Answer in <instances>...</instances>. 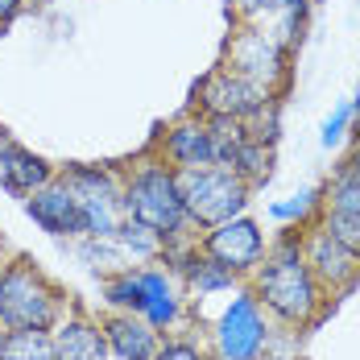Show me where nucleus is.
I'll return each instance as SVG.
<instances>
[{
  "instance_id": "obj_13",
  "label": "nucleus",
  "mask_w": 360,
  "mask_h": 360,
  "mask_svg": "<svg viewBox=\"0 0 360 360\" xmlns=\"http://www.w3.org/2000/svg\"><path fill=\"white\" fill-rule=\"evenodd\" d=\"M21 207H25V216L34 219L46 236H54V240H79V236H87L79 199H75V191L58 179V174L46 182V186H37L34 195H25Z\"/></svg>"
},
{
  "instance_id": "obj_3",
  "label": "nucleus",
  "mask_w": 360,
  "mask_h": 360,
  "mask_svg": "<svg viewBox=\"0 0 360 360\" xmlns=\"http://www.w3.org/2000/svg\"><path fill=\"white\" fill-rule=\"evenodd\" d=\"M67 315V294L58 282H50V274L30 261V257H13L0 269V327L21 331V327H50Z\"/></svg>"
},
{
  "instance_id": "obj_12",
  "label": "nucleus",
  "mask_w": 360,
  "mask_h": 360,
  "mask_svg": "<svg viewBox=\"0 0 360 360\" xmlns=\"http://www.w3.org/2000/svg\"><path fill=\"white\" fill-rule=\"evenodd\" d=\"M153 153H158L166 166H174L179 174H182V170L216 166V137H212V120L186 108L182 116H174V120L158 133Z\"/></svg>"
},
{
  "instance_id": "obj_16",
  "label": "nucleus",
  "mask_w": 360,
  "mask_h": 360,
  "mask_svg": "<svg viewBox=\"0 0 360 360\" xmlns=\"http://www.w3.org/2000/svg\"><path fill=\"white\" fill-rule=\"evenodd\" d=\"M54 174H58V166H54L50 158L34 153L30 145H21L4 124H0V186H4L13 199L34 195L37 186H46Z\"/></svg>"
},
{
  "instance_id": "obj_25",
  "label": "nucleus",
  "mask_w": 360,
  "mask_h": 360,
  "mask_svg": "<svg viewBox=\"0 0 360 360\" xmlns=\"http://www.w3.org/2000/svg\"><path fill=\"white\" fill-rule=\"evenodd\" d=\"M348 137H352V100H344V104L331 108V116L319 129V145L323 149H340V145H348Z\"/></svg>"
},
{
  "instance_id": "obj_11",
  "label": "nucleus",
  "mask_w": 360,
  "mask_h": 360,
  "mask_svg": "<svg viewBox=\"0 0 360 360\" xmlns=\"http://www.w3.org/2000/svg\"><path fill=\"white\" fill-rule=\"evenodd\" d=\"M137 282H141V315L145 323H153L162 335L186 327L191 319V298L182 290L179 274L166 265V261H149V265H137Z\"/></svg>"
},
{
  "instance_id": "obj_19",
  "label": "nucleus",
  "mask_w": 360,
  "mask_h": 360,
  "mask_svg": "<svg viewBox=\"0 0 360 360\" xmlns=\"http://www.w3.org/2000/svg\"><path fill=\"white\" fill-rule=\"evenodd\" d=\"M319 207H323V186H302L286 199L269 203V219L282 224V228H307L319 219Z\"/></svg>"
},
{
  "instance_id": "obj_9",
  "label": "nucleus",
  "mask_w": 360,
  "mask_h": 360,
  "mask_svg": "<svg viewBox=\"0 0 360 360\" xmlns=\"http://www.w3.org/2000/svg\"><path fill=\"white\" fill-rule=\"evenodd\" d=\"M269 240H274V236H269V232L261 228V219H252L249 212H245V216L224 219V224H216V228H207V232L195 236V245L207 252L216 265L232 269L240 282L261 265V257H265V249H269Z\"/></svg>"
},
{
  "instance_id": "obj_10",
  "label": "nucleus",
  "mask_w": 360,
  "mask_h": 360,
  "mask_svg": "<svg viewBox=\"0 0 360 360\" xmlns=\"http://www.w3.org/2000/svg\"><path fill=\"white\" fill-rule=\"evenodd\" d=\"M302 257L315 274V282L323 294L335 302L360 282V252H352L344 240H335L323 224H307L302 228Z\"/></svg>"
},
{
  "instance_id": "obj_24",
  "label": "nucleus",
  "mask_w": 360,
  "mask_h": 360,
  "mask_svg": "<svg viewBox=\"0 0 360 360\" xmlns=\"http://www.w3.org/2000/svg\"><path fill=\"white\" fill-rule=\"evenodd\" d=\"M153 360H212L207 352V340H195V335H182V331H170L162 335Z\"/></svg>"
},
{
  "instance_id": "obj_2",
  "label": "nucleus",
  "mask_w": 360,
  "mask_h": 360,
  "mask_svg": "<svg viewBox=\"0 0 360 360\" xmlns=\"http://www.w3.org/2000/svg\"><path fill=\"white\" fill-rule=\"evenodd\" d=\"M124 170V182H120V207H124V219L149 228L166 249L170 245H186L195 240L199 232L191 228L186 219V207H182V186H179V170L166 166L153 145L145 149L137 162L120 166Z\"/></svg>"
},
{
  "instance_id": "obj_18",
  "label": "nucleus",
  "mask_w": 360,
  "mask_h": 360,
  "mask_svg": "<svg viewBox=\"0 0 360 360\" xmlns=\"http://www.w3.org/2000/svg\"><path fill=\"white\" fill-rule=\"evenodd\" d=\"M100 327H104L112 360H153L158 344H162V331L133 311H104Z\"/></svg>"
},
{
  "instance_id": "obj_4",
  "label": "nucleus",
  "mask_w": 360,
  "mask_h": 360,
  "mask_svg": "<svg viewBox=\"0 0 360 360\" xmlns=\"http://www.w3.org/2000/svg\"><path fill=\"white\" fill-rule=\"evenodd\" d=\"M269 344H274V323L261 311L249 282H240L224 302L219 319L207 327V352L212 360H261Z\"/></svg>"
},
{
  "instance_id": "obj_6",
  "label": "nucleus",
  "mask_w": 360,
  "mask_h": 360,
  "mask_svg": "<svg viewBox=\"0 0 360 360\" xmlns=\"http://www.w3.org/2000/svg\"><path fill=\"white\" fill-rule=\"evenodd\" d=\"M219 67L245 75L249 83L274 91V96H286L290 79H294V50L282 46L274 34L265 30H252V25H236L232 21V34L224 41V54H219Z\"/></svg>"
},
{
  "instance_id": "obj_22",
  "label": "nucleus",
  "mask_w": 360,
  "mask_h": 360,
  "mask_svg": "<svg viewBox=\"0 0 360 360\" xmlns=\"http://www.w3.org/2000/svg\"><path fill=\"white\" fill-rule=\"evenodd\" d=\"M100 294H104V307L108 311H141V282H137V265L129 269H116L100 282Z\"/></svg>"
},
{
  "instance_id": "obj_5",
  "label": "nucleus",
  "mask_w": 360,
  "mask_h": 360,
  "mask_svg": "<svg viewBox=\"0 0 360 360\" xmlns=\"http://www.w3.org/2000/svg\"><path fill=\"white\" fill-rule=\"evenodd\" d=\"M182 207L195 232H207L224 219L245 216L252 203V186L228 166H203V170H182Z\"/></svg>"
},
{
  "instance_id": "obj_23",
  "label": "nucleus",
  "mask_w": 360,
  "mask_h": 360,
  "mask_svg": "<svg viewBox=\"0 0 360 360\" xmlns=\"http://www.w3.org/2000/svg\"><path fill=\"white\" fill-rule=\"evenodd\" d=\"M0 360H54V335L41 331V327L8 331V340H4V356Z\"/></svg>"
},
{
  "instance_id": "obj_1",
  "label": "nucleus",
  "mask_w": 360,
  "mask_h": 360,
  "mask_svg": "<svg viewBox=\"0 0 360 360\" xmlns=\"http://www.w3.org/2000/svg\"><path fill=\"white\" fill-rule=\"evenodd\" d=\"M245 282L257 294L261 311L269 315V323L286 327L294 335L315 327L323 319V311L331 307V298L315 282V274H311V265L302 257V228H282V236L269 240L261 265Z\"/></svg>"
},
{
  "instance_id": "obj_14",
  "label": "nucleus",
  "mask_w": 360,
  "mask_h": 360,
  "mask_svg": "<svg viewBox=\"0 0 360 360\" xmlns=\"http://www.w3.org/2000/svg\"><path fill=\"white\" fill-rule=\"evenodd\" d=\"M311 4H315V0H228L236 25L265 30V34L278 37L282 46H290L294 54H298L302 30H307V13H311Z\"/></svg>"
},
{
  "instance_id": "obj_8",
  "label": "nucleus",
  "mask_w": 360,
  "mask_h": 360,
  "mask_svg": "<svg viewBox=\"0 0 360 360\" xmlns=\"http://www.w3.org/2000/svg\"><path fill=\"white\" fill-rule=\"evenodd\" d=\"M274 104H282V96H274V91L249 83L245 75H236L216 63L212 71L195 83L191 112H199L207 120H245V124H252L261 112H269Z\"/></svg>"
},
{
  "instance_id": "obj_29",
  "label": "nucleus",
  "mask_w": 360,
  "mask_h": 360,
  "mask_svg": "<svg viewBox=\"0 0 360 360\" xmlns=\"http://www.w3.org/2000/svg\"><path fill=\"white\" fill-rule=\"evenodd\" d=\"M261 360H302V356H290V352H265Z\"/></svg>"
},
{
  "instance_id": "obj_27",
  "label": "nucleus",
  "mask_w": 360,
  "mask_h": 360,
  "mask_svg": "<svg viewBox=\"0 0 360 360\" xmlns=\"http://www.w3.org/2000/svg\"><path fill=\"white\" fill-rule=\"evenodd\" d=\"M340 170H348V174H356L360 179V141H348V153H344Z\"/></svg>"
},
{
  "instance_id": "obj_26",
  "label": "nucleus",
  "mask_w": 360,
  "mask_h": 360,
  "mask_svg": "<svg viewBox=\"0 0 360 360\" xmlns=\"http://www.w3.org/2000/svg\"><path fill=\"white\" fill-rule=\"evenodd\" d=\"M25 8H30V0H0V37L25 17Z\"/></svg>"
},
{
  "instance_id": "obj_28",
  "label": "nucleus",
  "mask_w": 360,
  "mask_h": 360,
  "mask_svg": "<svg viewBox=\"0 0 360 360\" xmlns=\"http://www.w3.org/2000/svg\"><path fill=\"white\" fill-rule=\"evenodd\" d=\"M348 141H360V91H356V100H352V137Z\"/></svg>"
},
{
  "instance_id": "obj_21",
  "label": "nucleus",
  "mask_w": 360,
  "mask_h": 360,
  "mask_svg": "<svg viewBox=\"0 0 360 360\" xmlns=\"http://www.w3.org/2000/svg\"><path fill=\"white\" fill-rule=\"evenodd\" d=\"M116 245H120V252L129 257V265H149V261H162V252H166V245L149 232V228H141V224H133V219H124L120 228H116V236H112Z\"/></svg>"
},
{
  "instance_id": "obj_7",
  "label": "nucleus",
  "mask_w": 360,
  "mask_h": 360,
  "mask_svg": "<svg viewBox=\"0 0 360 360\" xmlns=\"http://www.w3.org/2000/svg\"><path fill=\"white\" fill-rule=\"evenodd\" d=\"M58 179L75 191L87 236H116V228L124 224V207H120L124 170L108 162H71V166H58Z\"/></svg>"
},
{
  "instance_id": "obj_20",
  "label": "nucleus",
  "mask_w": 360,
  "mask_h": 360,
  "mask_svg": "<svg viewBox=\"0 0 360 360\" xmlns=\"http://www.w3.org/2000/svg\"><path fill=\"white\" fill-rule=\"evenodd\" d=\"M75 257L96 274V278H108L116 269H129V257L120 252V245L112 236H79L75 240Z\"/></svg>"
},
{
  "instance_id": "obj_17",
  "label": "nucleus",
  "mask_w": 360,
  "mask_h": 360,
  "mask_svg": "<svg viewBox=\"0 0 360 360\" xmlns=\"http://www.w3.org/2000/svg\"><path fill=\"white\" fill-rule=\"evenodd\" d=\"M50 335H54V360H112L100 319H91L79 307H67V315L50 327Z\"/></svg>"
},
{
  "instance_id": "obj_30",
  "label": "nucleus",
  "mask_w": 360,
  "mask_h": 360,
  "mask_svg": "<svg viewBox=\"0 0 360 360\" xmlns=\"http://www.w3.org/2000/svg\"><path fill=\"white\" fill-rule=\"evenodd\" d=\"M4 340H8V327H0V356H4Z\"/></svg>"
},
{
  "instance_id": "obj_15",
  "label": "nucleus",
  "mask_w": 360,
  "mask_h": 360,
  "mask_svg": "<svg viewBox=\"0 0 360 360\" xmlns=\"http://www.w3.org/2000/svg\"><path fill=\"white\" fill-rule=\"evenodd\" d=\"M335 240H344L352 252H360V179L340 170L323 182V207H319V219Z\"/></svg>"
}]
</instances>
